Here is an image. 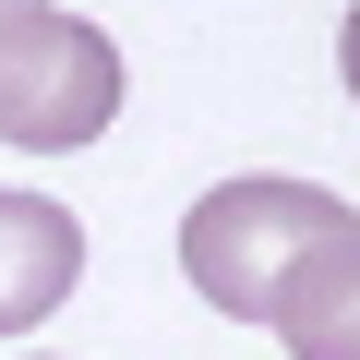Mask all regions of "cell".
<instances>
[{
  "label": "cell",
  "mask_w": 360,
  "mask_h": 360,
  "mask_svg": "<svg viewBox=\"0 0 360 360\" xmlns=\"http://www.w3.org/2000/svg\"><path fill=\"white\" fill-rule=\"evenodd\" d=\"M336 240H360V217L324 193V180H217V193L180 217V276H193L217 312H240V324H264L276 312V288L312 264V252H336Z\"/></svg>",
  "instance_id": "1"
},
{
  "label": "cell",
  "mask_w": 360,
  "mask_h": 360,
  "mask_svg": "<svg viewBox=\"0 0 360 360\" xmlns=\"http://www.w3.org/2000/svg\"><path fill=\"white\" fill-rule=\"evenodd\" d=\"M120 120V49L60 0H0V144L72 156Z\"/></svg>",
  "instance_id": "2"
},
{
  "label": "cell",
  "mask_w": 360,
  "mask_h": 360,
  "mask_svg": "<svg viewBox=\"0 0 360 360\" xmlns=\"http://www.w3.org/2000/svg\"><path fill=\"white\" fill-rule=\"evenodd\" d=\"M72 276H84V229H72V205H49V193H0V336L49 324V312L72 300Z\"/></svg>",
  "instance_id": "3"
},
{
  "label": "cell",
  "mask_w": 360,
  "mask_h": 360,
  "mask_svg": "<svg viewBox=\"0 0 360 360\" xmlns=\"http://www.w3.org/2000/svg\"><path fill=\"white\" fill-rule=\"evenodd\" d=\"M264 324L288 336V360H360V240L312 252V264L276 288V312H264Z\"/></svg>",
  "instance_id": "4"
},
{
  "label": "cell",
  "mask_w": 360,
  "mask_h": 360,
  "mask_svg": "<svg viewBox=\"0 0 360 360\" xmlns=\"http://www.w3.org/2000/svg\"><path fill=\"white\" fill-rule=\"evenodd\" d=\"M336 72H348V96H360V0H348V25H336Z\"/></svg>",
  "instance_id": "5"
}]
</instances>
